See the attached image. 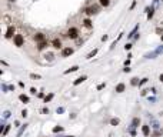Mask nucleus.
<instances>
[{"label": "nucleus", "instance_id": "f257e3e1", "mask_svg": "<svg viewBox=\"0 0 163 137\" xmlns=\"http://www.w3.org/2000/svg\"><path fill=\"white\" fill-rule=\"evenodd\" d=\"M66 36H67L69 39H72V40L77 39V37H79V29H77V27H70V29L67 30Z\"/></svg>", "mask_w": 163, "mask_h": 137}, {"label": "nucleus", "instance_id": "f03ea898", "mask_svg": "<svg viewBox=\"0 0 163 137\" xmlns=\"http://www.w3.org/2000/svg\"><path fill=\"white\" fill-rule=\"evenodd\" d=\"M13 41H14V46L21 47V46L24 44V36H23V34H14Z\"/></svg>", "mask_w": 163, "mask_h": 137}, {"label": "nucleus", "instance_id": "7ed1b4c3", "mask_svg": "<svg viewBox=\"0 0 163 137\" xmlns=\"http://www.w3.org/2000/svg\"><path fill=\"white\" fill-rule=\"evenodd\" d=\"M73 54V49L72 47H64V49H62V57H69V56H72Z\"/></svg>", "mask_w": 163, "mask_h": 137}, {"label": "nucleus", "instance_id": "20e7f679", "mask_svg": "<svg viewBox=\"0 0 163 137\" xmlns=\"http://www.w3.org/2000/svg\"><path fill=\"white\" fill-rule=\"evenodd\" d=\"M84 13H86L87 16H92V14H96V13H97V7H96V6H90V7H87V9L84 10Z\"/></svg>", "mask_w": 163, "mask_h": 137}, {"label": "nucleus", "instance_id": "39448f33", "mask_svg": "<svg viewBox=\"0 0 163 137\" xmlns=\"http://www.w3.org/2000/svg\"><path fill=\"white\" fill-rule=\"evenodd\" d=\"M13 34H14V27H13V26H9L7 30H6V34H4L6 39H11V37H14Z\"/></svg>", "mask_w": 163, "mask_h": 137}, {"label": "nucleus", "instance_id": "423d86ee", "mask_svg": "<svg viewBox=\"0 0 163 137\" xmlns=\"http://www.w3.org/2000/svg\"><path fill=\"white\" fill-rule=\"evenodd\" d=\"M34 40H36L37 43H42V41L46 40V37H44L43 33H36V34H34Z\"/></svg>", "mask_w": 163, "mask_h": 137}, {"label": "nucleus", "instance_id": "0eeeda50", "mask_svg": "<svg viewBox=\"0 0 163 137\" xmlns=\"http://www.w3.org/2000/svg\"><path fill=\"white\" fill-rule=\"evenodd\" d=\"M125 89H126L125 83H119V84L115 87V91H116V93H123V91H125Z\"/></svg>", "mask_w": 163, "mask_h": 137}, {"label": "nucleus", "instance_id": "6e6552de", "mask_svg": "<svg viewBox=\"0 0 163 137\" xmlns=\"http://www.w3.org/2000/svg\"><path fill=\"white\" fill-rule=\"evenodd\" d=\"M52 46L54 47V49H62V40H59V39H54L53 41H52Z\"/></svg>", "mask_w": 163, "mask_h": 137}, {"label": "nucleus", "instance_id": "1a4fd4ad", "mask_svg": "<svg viewBox=\"0 0 163 137\" xmlns=\"http://www.w3.org/2000/svg\"><path fill=\"white\" fill-rule=\"evenodd\" d=\"M86 79H87L86 76H80V77H77V79H76V80L73 81V84H74V86H79V84H80V83H83V81H84Z\"/></svg>", "mask_w": 163, "mask_h": 137}, {"label": "nucleus", "instance_id": "9d476101", "mask_svg": "<svg viewBox=\"0 0 163 137\" xmlns=\"http://www.w3.org/2000/svg\"><path fill=\"white\" fill-rule=\"evenodd\" d=\"M142 133H143V136H146V137L150 134V129H149V126H147V124L142 126Z\"/></svg>", "mask_w": 163, "mask_h": 137}, {"label": "nucleus", "instance_id": "9b49d317", "mask_svg": "<svg viewBox=\"0 0 163 137\" xmlns=\"http://www.w3.org/2000/svg\"><path fill=\"white\" fill-rule=\"evenodd\" d=\"M47 46H49V43H47V41L44 40V41H42V43H39V46H37V49H39V50H44V49H46Z\"/></svg>", "mask_w": 163, "mask_h": 137}, {"label": "nucleus", "instance_id": "f8f14e48", "mask_svg": "<svg viewBox=\"0 0 163 137\" xmlns=\"http://www.w3.org/2000/svg\"><path fill=\"white\" fill-rule=\"evenodd\" d=\"M139 124H140V120H139L137 117H135V119L132 120V129H135V127H139Z\"/></svg>", "mask_w": 163, "mask_h": 137}, {"label": "nucleus", "instance_id": "ddd939ff", "mask_svg": "<svg viewBox=\"0 0 163 137\" xmlns=\"http://www.w3.org/2000/svg\"><path fill=\"white\" fill-rule=\"evenodd\" d=\"M83 26L87 27V29H92V21H90V19H84V20H83Z\"/></svg>", "mask_w": 163, "mask_h": 137}, {"label": "nucleus", "instance_id": "4468645a", "mask_svg": "<svg viewBox=\"0 0 163 137\" xmlns=\"http://www.w3.org/2000/svg\"><path fill=\"white\" fill-rule=\"evenodd\" d=\"M77 70H79V66H72L69 70L64 71V74H69V73H73V71H77Z\"/></svg>", "mask_w": 163, "mask_h": 137}, {"label": "nucleus", "instance_id": "2eb2a0df", "mask_svg": "<svg viewBox=\"0 0 163 137\" xmlns=\"http://www.w3.org/2000/svg\"><path fill=\"white\" fill-rule=\"evenodd\" d=\"M19 100L23 101V103H29V97L24 96V94H20V96H19Z\"/></svg>", "mask_w": 163, "mask_h": 137}, {"label": "nucleus", "instance_id": "dca6fc26", "mask_svg": "<svg viewBox=\"0 0 163 137\" xmlns=\"http://www.w3.org/2000/svg\"><path fill=\"white\" fill-rule=\"evenodd\" d=\"M96 54H97V49H95L93 51H90V53L87 54V59H93V57H95Z\"/></svg>", "mask_w": 163, "mask_h": 137}, {"label": "nucleus", "instance_id": "f3484780", "mask_svg": "<svg viewBox=\"0 0 163 137\" xmlns=\"http://www.w3.org/2000/svg\"><path fill=\"white\" fill-rule=\"evenodd\" d=\"M130 83H132V86H139V84H140V81H139V79H137V77H133Z\"/></svg>", "mask_w": 163, "mask_h": 137}, {"label": "nucleus", "instance_id": "a211bd4d", "mask_svg": "<svg viewBox=\"0 0 163 137\" xmlns=\"http://www.w3.org/2000/svg\"><path fill=\"white\" fill-rule=\"evenodd\" d=\"M99 3H100L103 7H107V6L110 4V0H99Z\"/></svg>", "mask_w": 163, "mask_h": 137}, {"label": "nucleus", "instance_id": "6ab92c4d", "mask_svg": "<svg viewBox=\"0 0 163 137\" xmlns=\"http://www.w3.org/2000/svg\"><path fill=\"white\" fill-rule=\"evenodd\" d=\"M149 13H147V20H150L152 17H153V14H155V9H150V10H147Z\"/></svg>", "mask_w": 163, "mask_h": 137}, {"label": "nucleus", "instance_id": "aec40b11", "mask_svg": "<svg viewBox=\"0 0 163 137\" xmlns=\"http://www.w3.org/2000/svg\"><path fill=\"white\" fill-rule=\"evenodd\" d=\"M53 97H54V94H53V93H50V94H47V96L44 97V103H47V101H50V100H52Z\"/></svg>", "mask_w": 163, "mask_h": 137}, {"label": "nucleus", "instance_id": "412c9836", "mask_svg": "<svg viewBox=\"0 0 163 137\" xmlns=\"http://www.w3.org/2000/svg\"><path fill=\"white\" fill-rule=\"evenodd\" d=\"M119 123H120L119 119H112V120H110V124H112V126H117Z\"/></svg>", "mask_w": 163, "mask_h": 137}, {"label": "nucleus", "instance_id": "4be33fe9", "mask_svg": "<svg viewBox=\"0 0 163 137\" xmlns=\"http://www.w3.org/2000/svg\"><path fill=\"white\" fill-rule=\"evenodd\" d=\"M137 30H139V26H136V27H135V29H133V30L130 31V34H129V37H133V36L136 34V31H137Z\"/></svg>", "mask_w": 163, "mask_h": 137}, {"label": "nucleus", "instance_id": "5701e85b", "mask_svg": "<svg viewBox=\"0 0 163 137\" xmlns=\"http://www.w3.org/2000/svg\"><path fill=\"white\" fill-rule=\"evenodd\" d=\"M26 127H27V124H24V126H23V127H21V129L19 130V133H17V137H20V136H21V133H23V132L26 130Z\"/></svg>", "mask_w": 163, "mask_h": 137}, {"label": "nucleus", "instance_id": "b1692460", "mask_svg": "<svg viewBox=\"0 0 163 137\" xmlns=\"http://www.w3.org/2000/svg\"><path fill=\"white\" fill-rule=\"evenodd\" d=\"M59 132H63V127L57 126V127H54V129H53V133H59Z\"/></svg>", "mask_w": 163, "mask_h": 137}, {"label": "nucleus", "instance_id": "393cba45", "mask_svg": "<svg viewBox=\"0 0 163 137\" xmlns=\"http://www.w3.org/2000/svg\"><path fill=\"white\" fill-rule=\"evenodd\" d=\"M155 53H156V54H160V53H163V46H160V47H158V49L155 50Z\"/></svg>", "mask_w": 163, "mask_h": 137}, {"label": "nucleus", "instance_id": "a878e982", "mask_svg": "<svg viewBox=\"0 0 163 137\" xmlns=\"http://www.w3.org/2000/svg\"><path fill=\"white\" fill-rule=\"evenodd\" d=\"M147 80H149V79H146V77H145V79H142V80H140V84H139V87H140V86H143V84H146V83H147Z\"/></svg>", "mask_w": 163, "mask_h": 137}, {"label": "nucleus", "instance_id": "bb28decb", "mask_svg": "<svg viewBox=\"0 0 163 137\" xmlns=\"http://www.w3.org/2000/svg\"><path fill=\"white\" fill-rule=\"evenodd\" d=\"M9 130H10V126H6V127H4V130H3V136H6V134L9 133Z\"/></svg>", "mask_w": 163, "mask_h": 137}, {"label": "nucleus", "instance_id": "cd10ccee", "mask_svg": "<svg viewBox=\"0 0 163 137\" xmlns=\"http://www.w3.org/2000/svg\"><path fill=\"white\" fill-rule=\"evenodd\" d=\"M105 87H106V84H105V83H100V84L97 86V90H102V89H105Z\"/></svg>", "mask_w": 163, "mask_h": 137}, {"label": "nucleus", "instance_id": "c85d7f7f", "mask_svg": "<svg viewBox=\"0 0 163 137\" xmlns=\"http://www.w3.org/2000/svg\"><path fill=\"white\" fill-rule=\"evenodd\" d=\"M30 79H40V76H39V74H33V73H32V74H30Z\"/></svg>", "mask_w": 163, "mask_h": 137}, {"label": "nucleus", "instance_id": "c756f323", "mask_svg": "<svg viewBox=\"0 0 163 137\" xmlns=\"http://www.w3.org/2000/svg\"><path fill=\"white\" fill-rule=\"evenodd\" d=\"M130 70H132V69H130V67H129V66H126V67H125V69H123V71H125V73H129V71H130Z\"/></svg>", "mask_w": 163, "mask_h": 137}, {"label": "nucleus", "instance_id": "7c9ffc66", "mask_svg": "<svg viewBox=\"0 0 163 137\" xmlns=\"http://www.w3.org/2000/svg\"><path fill=\"white\" fill-rule=\"evenodd\" d=\"M4 119H9L10 117V112H4V116H3Z\"/></svg>", "mask_w": 163, "mask_h": 137}, {"label": "nucleus", "instance_id": "2f4dec72", "mask_svg": "<svg viewBox=\"0 0 163 137\" xmlns=\"http://www.w3.org/2000/svg\"><path fill=\"white\" fill-rule=\"evenodd\" d=\"M125 49H126V50H130V49H132V44H130V43H127V44L125 46Z\"/></svg>", "mask_w": 163, "mask_h": 137}, {"label": "nucleus", "instance_id": "473e14b6", "mask_svg": "<svg viewBox=\"0 0 163 137\" xmlns=\"http://www.w3.org/2000/svg\"><path fill=\"white\" fill-rule=\"evenodd\" d=\"M21 116L26 117V116H27V110H21Z\"/></svg>", "mask_w": 163, "mask_h": 137}, {"label": "nucleus", "instance_id": "72a5a7b5", "mask_svg": "<svg viewBox=\"0 0 163 137\" xmlns=\"http://www.w3.org/2000/svg\"><path fill=\"white\" fill-rule=\"evenodd\" d=\"M30 93H32V94H36V89H34V87H32V89H30Z\"/></svg>", "mask_w": 163, "mask_h": 137}, {"label": "nucleus", "instance_id": "f704fd0d", "mask_svg": "<svg viewBox=\"0 0 163 137\" xmlns=\"http://www.w3.org/2000/svg\"><path fill=\"white\" fill-rule=\"evenodd\" d=\"M63 112H64V109H63V107H60V109H57V114H59V113H63Z\"/></svg>", "mask_w": 163, "mask_h": 137}, {"label": "nucleus", "instance_id": "c9c22d12", "mask_svg": "<svg viewBox=\"0 0 163 137\" xmlns=\"http://www.w3.org/2000/svg\"><path fill=\"white\" fill-rule=\"evenodd\" d=\"M129 64H130V59H127V60L125 61V66H129Z\"/></svg>", "mask_w": 163, "mask_h": 137}, {"label": "nucleus", "instance_id": "e433bc0d", "mask_svg": "<svg viewBox=\"0 0 163 137\" xmlns=\"http://www.w3.org/2000/svg\"><path fill=\"white\" fill-rule=\"evenodd\" d=\"M159 80H160V81L163 83V74H160V76H159Z\"/></svg>", "mask_w": 163, "mask_h": 137}, {"label": "nucleus", "instance_id": "4c0bfd02", "mask_svg": "<svg viewBox=\"0 0 163 137\" xmlns=\"http://www.w3.org/2000/svg\"><path fill=\"white\" fill-rule=\"evenodd\" d=\"M9 1H10V3H13V1H16V0H9Z\"/></svg>", "mask_w": 163, "mask_h": 137}, {"label": "nucleus", "instance_id": "58836bf2", "mask_svg": "<svg viewBox=\"0 0 163 137\" xmlns=\"http://www.w3.org/2000/svg\"><path fill=\"white\" fill-rule=\"evenodd\" d=\"M67 137H73V136H67Z\"/></svg>", "mask_w": 163, "mask_h": 137}, {"label": "nucleus", "instance_id": "ea45409f", "mask_svg": "<svg viewBox=\"0 0 163 137\" xmlns=\"http://www.w3.org/2000/svg\"><path fill=\"white\" fill-rule=\"evenodd\" d=\"M162 41H163V36H162Z\"/></svg>", "mask_w": 163, "mask_h": 137}]
</instances>
